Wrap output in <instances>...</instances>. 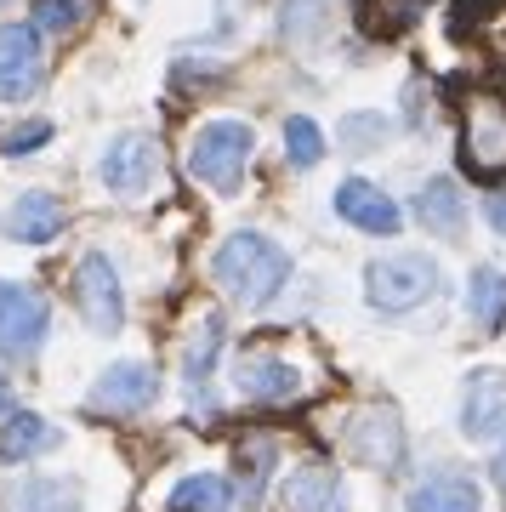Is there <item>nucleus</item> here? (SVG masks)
<instances>
[{
    "label": "nucleus",
    "mask_w": 506,
    "mask_h": 512,
    "mask_svg": "<svg viewBox=\"0 0 506 512\" xmlns=\"http://www.w3.org/2000/svg\"><path fill=\"white\" fill-rule=\"evenodd\" d=\"M211 279L222 285L228 302H239L245 313H256L285 291L290 256H285V245H273L268 234H228L217 245V256H211Z\"/></svg>",
    "instance_id": "f257e3e1"
},
{
    "label": "nucleus",
    "mask_w": 506,
    "mask_h": 512,
    "mask_svg": "<svg viewBox=\"0 0 506 512\" xmlns=\"http://www.w3.org/2000/svg\"><path fill=\"white\" fill-rule=\"evenodd\" d=\"M256 154V131L245 120H205V126L188 137V177L217 194H234L251 171Z\"/></svg>",
    "instance_id": "f03ea898"
},
{
    "label": "nucleus",
    "mask_w": 506,
    "mask_h": 512,
    "mask_svg": "<svg viewBox=\"0 0 506 512\" xmlns=\"http://www.w3.org/2000/svg\"><path fill=\"white\" fill-rule=\"evenodd\" d=\"M438 262L421 251H398V256H376L364 268V302L376 313H410L438 291Z\"/></svg>",
    "instance_id": "7ed1b4c3"
},
{
    "label": "nucleus",
    "mask_w": 506,
    "mask_h": 512,
    "mask_svg": "<svg viewBox=\"0 0 506 512\" xmlns=\"http://www.w3.org/2000/svg\"><path fill=\"white\" fill-rule=\"evenodd\" d=\"M52 330V308L46 296L29 285H0V353L6 359H29Z\"/></svg>",
    "instance_id": "20e7f679"
},
{
    "label": "nucleus",
    "mask_w": 506,
    "mask_h": 512,
    "mask_svg": "<svg viewBox=\"0 0 506 512\" xmlns=\"http://www.w3.org/2000/svg\"><path fill=\"white\" fill-rule=\"evenodd\" d=\"M74 302L86 313V325L103 330V336H114V330L126 325V291H120V274H114L109 256L91 251L86 262L74 268Z\"/></svg>",
    "instance_id": "39448f33"
},
{
    "label": "nucleus",
    "mask_w": 506,
    "mask_h": 512,
    "mask_svg": "<svg viewBox=\"0 0 506 512\" xmlns=\"http://www.w3.org/2000/svg\"><path fill=\"white\" fill-rule=\"evenodd\" d=\"M506 433V370L484 365L472 370L467 387H461V439L489 444Z\"/></svg>",
    "instance_id": "423d86ee"
},
{
    "label": "nucleus",
    "mask_w": 506,
    "mask_h": 512,
    "mask_svg": "<svg viewBox=\"0 0 506 512\" xmlns=\"http://www.w3.org/2000/svg\"><path fill=\"white\" fill-rule=\"evenodd\" d=\"M154 399H160V370L126 359V365L103 370V382L91 387L86 404L103 416H143V410H154Z\"/></svg>",
    "instance_id": "0eeeda50"
},
{
    "label": "nucleus",
    "mask_w": 506,
    "mask_h": 512,
    "mask_svg": "<svg viewBox=\"0 0 506 512\" xmlns=\"http://www.w3.org/2000/svg\"><path fill=\"white\" fill-rule=\"evenodd\" d=\"M330 205H336V217L353 222L359 234H381V239H393L398 228H404V211H398V205L387 200V194H381L376 183H364V177H347V183H336Z\"/></svg>",
    "instance_id": "6e6552de"
},
{
    "label": "nucleus",
    "mask_w": 506,
    "mask_h": 512,
    "mask_svg": "<svg viewBox=\"0 0 506 512\" xmlns=\"http://www.w3.org/2000/svg\"><path fill=\"white\" fill-rule=\"evenodd\" d=\"M103 183H109V194H126V200H137V194H148V183H154V171H160V154H154V143L148 137H137V131H126V137H114L109 148H103Z\"/></svg>",
    "instance_id": "1a4fd4ad"
},
{
    "label": "nucleus",
    "mask_w": 506,
    "mask_h": 512,
    "mask_svg": "<svg viewBox=\"0 0 506 512\" xmlns=\"http://www.w3.org/2000/svg\"><path fill=\"white\" fill-rule=\"evenodd\" d=\"M347 456L364 461V467H398L404 461V427H398L393 410H359V416L347 421Z\"/></svg>",
    "instance_id": "9d476101"
},
{
    "label": "nucleus",
    "mask_w": 506,
    "mask_h": 512,
    "mask_svg": "<svg viewBox=\"0 0 506 512\" xmlns=\"http://www.w3.org/2000/svg\"><path fill=\"white\" fill-rule=\"evenodd\" d=\"M40 86V40L29 23H6L0 29V97L18 103Z\"/></svg>",
    "instance_id": "9b49d317"
},
{
    "label": "nucleus",
    "mask_w": 506,
    "mask_h": 512,
    "mask_svg": "<svg viewBox=\"0 0 506 512\" xmlns=\"http://www.w3.org/2000/svg\"><path fill=\"white\" fill-rule=\"evenodd\" d=\"M57 228H63V200L46 188H29L0 211V234L18 245H46V239H57Z\"/></svg>",
    "instance_id": "f8f14e48"
},
{
    "label": "nucleus",
    "mask_w": 506,
    "mask_h": 512,
    "mask_svg": "<svg viewBox=\"0 0 506 512\" xmlns=\"http://www.w3.org/2000/svg\"><path fill=\"white\" fill-rule=\"evenodd\" d=\"M234 387L256 404H279V399H296L302 393V376H296V365L273 359V353H245L234 365Z\"/></svg>",
    "instance_id": "ddd939ff"
},
{
    "label": "nucleus",
    "mask_w": 506,
    "mask_h": 512,
    "mask_svg": "<svg viewBox=\"0 0 506 512\" xmlns=\"http://www.w3.org/2000/svg\"><path fill=\"white\" fill-rule=\"evenodd\" d=\"M285 507L290 512H347V490L336 478V467H319V461L296 467L285 478Z\"/></svg>",
    "instance_id": "4468645a"
},
{
    "label": "nucleus",
    "mask_w": 506,
    "mask_h": 512,
    "mask_svg": "<svg viewBox=\"0 0 506 512\" xmlns=\"http://www.w3.org/2000/svg\"><path fill=\"white\" fill-rule=\"evenodd\" d=\"M410 512H484V490L467 473H438L410 495Z\"/></svg>",
    "instance_id": "2eb2a0df"
},
{
    "label": "nucleus",
    "mask_w": 506,
    "mask_h": 512,
    "mask_svg": "<svg viewBox=\"0 0 506 512\" xmlns=\"http://www.w3.org/2000/svg\"><path fill=\"white\" fill-rule=\"evenodd\" d=\"M57 450V427L35 410H12V416L0 421V456L6 461H29V456H46Z\"/></svg>",
    "instance_id": "dca6fc26"
},
{
    "label": "nucleus",
    "mask_w": 506,
    "mask_h": 512,
    "mask_svg": "<svg viewBox=\"0 0 506 512\" xmlns=\"http://www.w3.org/2000/svg\"><path fill=\"white\" fill-rule=\"evenodd\" d=\"M467 313H472V325L484 330H501L506 319V274L495 268V262H484V268H472L467 279Z\"/></svg>",
    "instance_id": "f3484780"
},
{
    "label": "nucleus",
    "mask_w": 506,
    "mask_h": 512,
    "mask_svg": "<svg viewBox=\"0 0 506 512\" xmlns=\"http://www.w3.org/2000/svg\"><path fill=\"white\" fill-rule=\"evenodd\" d=\"M416 217L433 228V234H461V222H467V200L455 194L450 177H433V183L416 194Z\"/></svg>",
    "instance_id": "a211bd4d"
},
{
    "label": "nucleus",
    "mask_w": 506,
    "mask_h": 512,
    "mask_svg": "<svg viewBox=\"0 0 506 512\" xmlns=\"http://www.w3.org/2000/svg\"><path fill=\"white\" fill-rule=\"evenodd\" d=\"M228 501H234V484L222 473H188L177 490H171L165 507L171 512H228Z\"/></svg>",
    "instance_id": "6ab92c4d"
},
{
    "label": "nucleus",
    "mask_w": 506,
    "mask_h": 512,
    "mask_svg": "<svg viewBox=\"0 0 506 512\" xmlns=\"http://www.w3.org/2000/svg\"><path fill=\"white\" fill-rule=\"evenodd\" d=\"M12 512H80V484L74 478H29L12 495Z\"/></svg>",
    "instance_id": "aec40b11"
},
{
    "label": "nucleus",
    "mask_w": 506,
    "mask_h": 512,
    "mask_svg": "<svg viewBox=\"0 0 506 512\" xmlns=\"http://www.w3.org/2000/svg\"><path fill=\"white\" fill-rule=\"evenodd\" d=\"M285 160L296 171H313V165L325 160V131L313 126L308 114H290L285 120Z\"/></svg>",
    "instance_id": "412c9836"
},
{
    "label": "nucleus",
    "mask_w": 506,
    "mask_h": 512,
    "mask_svg": "<svg viewBox=\"0 0 506 512\" xmlns=\"http://www.w3.org/2000/svg\"><path fill=\"white\" fill-rule=\"evenodd\" d=\"M217 348H222V325L205 319V325L194 330V342H188V359H182V370H188L194 387H205V376H211V365H217Z\"/></svg>",
    "instance_id": "4be33fe9"
},
{
    "label": "nucleus",
    "mask_w": 506,
    "mask_h": 512,
    "mask_svg": "<svg viewBox=\"0 0 506 512\" xmlns=\"http://www.w3.org/2000/svg\"><path fill=\"white\" fill-rule=\"evenodd\" d=\"M387 120L381 114H347L342 126H336V137L347 143V154H370V148H381V137H387Z\"/></svg>",
    "instance_id": "5701e85b"
},
{
    "label": "nucleus",
    "mask_w": 506,
    "mask_h": 512,
    "mask_svg": "<svg viewBox=\"0 0 506 512\" xmlns=\"http://www.w3.org/2000/svg\"><path fill=\"white\" fill-rule=\"evenodd\" d=\"M40 143H52V120H23V126H6L0 131V154H35Z\"/></svg>",
    "instance_id": "b1692460"
},
{
    "label": "nucleus",
    "mask_w": 506,
    "mask_h": 512,
    "mask_svg": "<svg viewBox=\"0 0 506 512\" xmlns=\"http://www.w3.org/2000/svg\"><path fill=\"white\" fill-rule=\"evenodd\" d=\"M80 12H86L80 0H40L35 23H40V29H52V35H69L74 23H80Z\"/></svg>",
    "instance_id": "393cba45"
},
{
    "label": "nucleus",
    "mask_w": 506,
    "mask_h": 512,
    "mask_svg": "<svg viewBox=\"0 0 506 512\" xmlns=\"http://www.w3.org/2000/svg\"><path fill=\"white\" fill-rule=\"evenodd\" d=\"M484 217H489V228L506 239V194H489V205H484Z\"/></svg>",
    "instance_id": "a878e982"
},
{
    "label": "nucleus",
    "mask_w": 506,
    "mask_h": 512,
    "mask_svg": "<svg viewBox=\"0 0 506 512\" xmlns=\"http://www.w3.org/2000/svg\"><path fill=\"white\" fill-rule=\"evenodd\" d=\"M495 484L506 490V444H501V456H495Z\"/></svg>",
    "instance_id": "bb28decb"
},
{
    "label": "nucleus",
    "mask_w": 506,
    "mask_h": 512,
    "mask_svg": "<svg viewBox=\"0 0 506 512\" xmlns=\"http://www.w3.org/2000/svg\"><path fill=\"white\" fill-rule=\"evenodd\" d=\"M0 410H6V376H0Z\"/></svg>",
    "instance_id": "cd10ccee"
}]
</instances>
